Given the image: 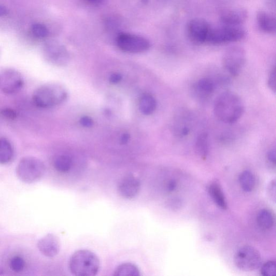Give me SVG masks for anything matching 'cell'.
<instances>
[{"mask_svg":"<svg viewBox=\"0 0 276 276\" xmlns=\"http://www.w3.org/2000/svg\"><path fill=\"white\" fill-rule=\"evenodd\" d=\"M54 167L56 171L62 173L68 172L72 166V158L67 155H61L54 161Z\"/></svg>","mask_w":276,"mask_h":276,"instance_id":"603a6c76","label":"cell"},{"mask_svg":"<svg viewBox=\"0 0 276 276\" xmlns=\"http://www.w3.org/2000/svg\"><path fill=\"white\" fill-rule=\"evenodd\" d=\"M247 36L246 29L242 26L224 25L211 28L206 43L221 45L240 41Z\"/></svg>","mask_w":276,"mask_h":276,"instance_id":"5b68a950","label":"cell"},{"mask_svg":"<svg viewBox=\"0 0 276 276\" xmlns=\"http://www.w3.org/2000/svg\"><path fill=\"white\" fill-rule=\"evenodd\" d=\"M14 155L11 144L5 138L0 139V164H6L12 160Z\"/></svg>","mask_w":276,"mask_h":276,"instance_id":"d6986e66","label":"cell"},{"mask_svg":"<svg viewBox=\"0 0 276 276\" xmlns=\"http://www.w3.org/2000/svg\"><path fill=\"white\" fill-rule=\"evenodd\" d=\"M116 44L123 51L132 54L144 52L151 48L150 42L146 38L127 33L120 34L116 38Z\"/></svg>","mask_w":276,"mask_h":276,"instance_id":"9c48e42d","label":"cell"},{"mask_svg":"<svg viewBox=\"0 0 276 276\" xmlns=\"http://www.w3.org/2000/svg\"><path fill=\"white\" fill-rule=\"evenodd\" d=\"M7 14L8 10L7 8L3 5H0V17L5 16Z\"/></svg>","mask_w":276,"mask_h":276,"instance_id":"e575fe53","label":"cell"},{"mask_svg":"<svg viewBox=\"0 0 276 276\" xmlns=\"http://www.w3.org/2000/svg\"><path fill=\"white\" fill-rule=\"evenodd\" d=\"M32 33L39 38H44L48 36L49 30L46 26L41 24H35L32 26Z\"/></svg>","mask_w":276,"mask_h":276,"instance_id":"d4e9b609","label":"cell"},{"mask_svg":"<svg viewBox=\"0 0 276 276\" xmlns=\"http://www.w3.org/2000/svg\"><path fill=\"white\" fill-rule=\"evenodd\" d=\"M211 28L207 21L203 18L191 19L187 26L188 37L196 44L206 43Z\"/></svg>","mask_w":276,"mask_h":276,"instance_id":"30bf717a","label":"cell"},{"mask_svg":"<svg viewBox=\"0 0 276 276\" xmlns=\"http://www.w3.org/2000/svg\"><path fill=\"white\" fill-rule=\"evenodd\" d=\"M208 193L214 203L221 209L227 208V203L224 192L219 184L213 183L208 187Z\"/></svg>","mask_w":276,"mask_h":276,"instance_id":"e0dca14e","label":"cell"},{"mask_svg":"<svg viewBox=\"0 0 276 276\" xmlns=\"http://www.w3.org/2000/svg\"><path fill=\"white\" fill-rule=\"evenodd\" d=\"M215 87L216 84L213 79L209 77L202 78L194 84L193 93L199 100L206 101L213 95Z\"/></svg>","mask_w":276,"mask_h":276,"instance_id":"9a60e30c","label":"cell"},{"mask_svg":"<svg viewBox=\"0 0 276 276\" xmlns=\"http://www.w3.org/2000/svg\"><path fill=\"white\" fill-rule=\"evenodd\" d=\"M81 124L86 127H91L94 124L93 120L89 116H84L80 120Z\"/></svg>","mask_w":276,"mask_h":276,"instance_id":"f546056e","label":"cell"},{"mask_svg":"<svg viewBox=\"0 0 276 276\" xmlns=\"http://www.w3.org/2000/svg\"><path fill=\"white\" fill-rule=\"evenodd\" d=\"M70 272L76 276L96 275L100 269V261L94 252L79 250L72 254L69 262Z\"/></svg>","mask_w":276,"mask_h":276,"instance_id":"7a4b0ae2","label":"cell"},{"mask_svg":"<svg viewBox=\"0 0 276 276\" xmlns=\"http://www.w3.org/2000/svg\"><path fill=\"white\" fill-rule=\"evenodd\" d=\"M4 274V270L1 267H0V275Z\"/></svg>","mask_w":276,"mask_h":276,"instance_id":"74e56055","label":"cell"},{"mask_svg":"<svg viewBox=\"0 0 276 276\" xmlns=\"http://www.w3.org/2000/svg\"><path fill=\"white\" fill-rule=\"evenodd\" d=\"M10 267L15 272L23 271L25 267V262L19 257H14L10 263Z\"/></svg>","mask_w":276,"mask_h":276,"instance_id":"484cf974","label":"cell"},{"mask_svg":"<svg viewBox=\"0 0 276 276\" xmlns=\"http://www.w3.org/2000/svg\"><path fill=\"white\" fill-rule=\"evenodd\" d=\"M267 157L268 162L270 163H271V164H273V165H275V150L274 148H273V149H271L268 152Z\"/></svg>","mask_w":276,"mask_h":276,"instance_id":"1f68e13d","label":"cell"},{"mask_svg":"<svg viewBox=\"0 0 276 276\" xmlns=\"http://www.w3.org/2000/svg\"><path fill=\"white\" fill-rule=\"evenodd\" d=\"M239 182L241 188L246 192H250L253 190L255 180L253 174L249 171H243L240 175Z\"/></svg>","mask_w":276,"mask_h":276,"instance_id":"cb8c5ba5","label":"cell"},{"mask_svg":"<svg viewBox=\"0 0 276 276\" xmlns=\"http://www.w3.org/2000/svg\"><path fill=\"white\" fill-rule=\"evenodd\" d=\"M130 140V135L129 133H124L122 135L121 138V143L122 145H125L129 143Z\"/></svg>","mask_w":276,"mask_h":276,"instance_id":"836d02e7","label":"cell"},{"mask_svg":"<svg viewBox=\"0 0 276 276\" xmlns=\"http://www.w3.org/2000/svg\"><path fill=\"white\" fill-rule=\"evenodd\" d=\"M198 155L203 159H206L209 152V137L206 133H202L197 137L195 145Z\"/></svg>","mask_w":276,"mask_h":276,"instance_id":"ac0fdd59","label":"cell"},{"mask_svg":"<svg viewBox=\"0 0 276 276\" xmlns=\"http://www.w3.org/2000/svg\"><path fill=\"white\" fill-rule=\"evenodd\" d=\"M246 52L239 46L228 48L222 57L223 68L232 76H237L245 67L246 62Z\"/></svg>","mask_w":276,"mask_h":276,"instance_id":"8992f818","label":"cell"},{"mask_svg":"<svg viewBox=\"0 0 276 276\" xmlns=\"http://www.w3.org/2000/svg\"><path fill=\"white\" fill-rule=\"evenodd\" d=\"M140 106V110L144 114L151 115L156 110V101L153 95L146 94L142 97Z\"/></svg>","mask_w":276,"mask_h":276,"instance_id":"44dd1931","label":"cell"},{"mask_svg":"<svg viewBox=\"0 0 276 276\" xmlns=\"http://www.w3.org/2000/svg\"><path fill=\"white\" fill-rule=\"evenodd\" d=\"M24 79L18 71L13 68L0 70V91L7 94L19 92L23 88Z\"/></svg>","mask_w":276,"mask_h":276,"instance_id":"ba28073f","label":"cell"},{"mask_svg":"<svg viewBox=\"0 0 276 276\" xmlns=\"http://www.w3.org/2000/svg\"><path fill=\"white\" fill-rule=\"evenodd\" d=\"M44 56L52 65L63 66L68 63L69 53L66 48L56 41H51L44 48Z\"/></svg>","mask_w":276,"mask_h":276,"instance_id":"8fae6325","label":"cell"},{"mask_svg":"<svg viewBox=\"0 0 276 276\" xmlns=\"http://www.w3.org/2000/svg\"><path fill=\"white\" fill-rule=\"evenodd\" d=\"M66 89L57 83H48L37 88L33 95V101L37 107L48 109L56 107L66 101Z\"/></svg>","mask_w":276,"mask_h":276,"instance_id":"3957f363","label":"cell"},{"mask_svg":"<svg viewBox=\"0 0 276 276\" xmlns=\"http://www.w3.org/2000/svg\"><path fill=\"white\" fill-rule=\"evenodd\" d=\"M0 113L7 119L8 120H14L16 118V113L12 109H4L0 112Z\"/></svg>","mask_w":276,"mask_h":276,"instance_id":"f1b7e54d","label":"cell"},{"mask_svg":"<svg viewBox=\"0 0 276 276\" xmlns=\"http://www.w3.org/2000/svg\"><path fill=\"white\" fill-rule=\"evenodd\" d=\"M257 21L260 29L265 33L275 34L276 20L272 14L263 10H260L257 14Z\"/></svg>","mask_w":276,"mask_h":276,"instance_id":"2e32d148","label":"cell"},{"mask_svg":"<svg viewBox=\"0 0 276 276\" xmlns=\"http://www.w3.org/2000/svg\"><path fill=\"white\" fill-rule=\"evenodd\" d=\"M257 222L261 229H269L274 224V216L270 210L262 209L258 214Z\"/></svg>","mask_w":276,"mask_h":276,"instance_id":"7402d4cb","label":"cell"},{"mask_svg":"<svg viewBox=\"0 0 276 276\" xmlns=\"http://www.w3.org/2000/svg\"><path fill=\"white\" fill-rule=\"evenodd\" d=\"M141 1L143 4L146 5L148 4V2H149V0H141Z\"/></svg>","mask_w":276,"mask_h":276,"instance_id":"8d00e7d4","label":"cell"},{"mask_svg":"<svg viewBox=\"0 0 276 276\" xmlns=\"http://www.w3.org/2000/svg\"><path fill=\"white\" fill-rule=\"evenodd\" d=\"M114 276H141V271L136 265L125 263L119 265L114 271Z\"/></svg>","mask_w":276,"mask_h":276,"instance_id":"ffe728a7","label":"cell"},{"mask_svg":"<svg viewBox=\"0 0 276 276\" xmlns=\"http://www.w3.org/2000/svg\"><path fill=\"white\" fill-rule=\"evenodd\" d=\"M86 1L93 4H100L102 3L104 0H86Z\"/></svg>","mask_w":276,"mask_h":276,"instance_id":"d590c367","label":"cell"},{"mask_svg":"<svg viewBox=\"0 0 276 276\" xmlns=\"http://www.w3.org/2000/svg\"><path fill=\"white\" fill-rule=\"evenodd\" d=\"M16 172L20 181L28 184H33L44 176L46 166L37 157L27 156L21 159L17 165Z\"/></svg>","mask_w":276,"mask_h":276,"instance_id":"277c9868","label":"cell"},{"mask_svg":"<svg viewBox=\"0 0 276 276\" xmlns=\"http://www.w3.org/2000/svg\"><path fill=\"white\" fill-rule=\"evenodd\" d=\"M123 77L119 73L112 74L110 77V81L112 84H117L122 80Z\"/></svg>","mask_w":276,"mask_h":276,"instance_id":"4dcf8cb0","label":"cell"},{"mask_svg":"<svg viewBox=\"0 0 276 276\" xmlns=\"http://www.w3.org/2000/svg\"><path fill=\"white\" fill-rule=\"evenodd\" d=\"M141 188L140 180L130 174L122 178L118 185L120 194L126 199H132L139 194Z\"/></svg>","mask_w":276,"mask_h":276,"instance_id":"7c38bea8","label":"cell"},{"mask_svg":"<svg viewBox=\"0 0 276 276\" xmlns=\"http://www.w3.org/2000/svg\"><path fill=\"white\" fill-rule=\"evenodd\" d=\"M234 262L239 269L251 271L261 266L262 258L260 253L255 248L251 246H244L236 251Z\"/></svg>","mask_w":276,"mask_h":276,"instance_id":"52a82bcc","label":"cell"},{"mask_svg":"<svg viewBox=\"0 0 276 276\" xmlns=\"http://www.w3.org/2000/svg\"><path fill=\"white\" fill-rule=\"evenodd\" d=\"M177 187V183L174 180L169 181L166 186V189L168 192H172Z\"/></svg>","mask_w":276,"mask_h":276,"instance_id":"d6a6232c","label":"cell"},{"mask_svg":"<svg viewBox=\"0 0 276 276\" xmlns=\"http://www.w3.org/2000/svg\"><path fill=\"white\" fill-rule=\"evenodd\" d=\"M37 246L43 255L48 258H54L59 253L61 244L56 235L48 233L38 241Z\"/></svg>","mask_w":276,"mask_h":276,"instance_id":"5bb4252c","label":"cell"},{"mask_svg":"<svg viewBox=\"0 0 276 276\" xmlns=\"http://www.w3.org/2000/svg\"><path fill=\"white\" fill-rule=\"evenodd\" d=\"M249 17L248 10L243 8H233L225 10L220 15V21L224 25L242 26Z\"/></svg>","mask_w":276,"mask_h":276,"instance_id":"4fadbf2b","label":"cell"},{"mask_svg":"<svg viewBox=\"0 0 276 276\" xmlns=\"http://www.w3.org/2000/svg\"><path fill=\"white\" fill-rule=\"evenodd\" d=\"M276 74H275V67L274 66L271 70L268 78V86L269 88L274 93L275 92V86H276Z\"/></svg>","mask_w":276,"mask_h":276,"instance_id":"83f0119b","label":"cell"},{"mask_svg":"<svg viewBox=\"0 0 276 276\" xmlns=\"http://www.w3.org/2000/svg\"><path fill=\"white\" fill-rule=\"evenodd\" d=\"M245 112V105L239 95L231 91L220 94L214 104V113L221 122L226 124L237 122Z\"/></svg>","mask_w":276,"mask_h":276,"instance_id":"6da1fadb","label":"cell"},{"mask_svg":"<svg viewBox=\"0 0 276 276\" xmlns=\"http://www.w3.org/2000/svg\"><path fill=\"white\" fill-rule=\"evenodd\" d=\"M263 275L272 276L276 274V264L274 261H269L265 263L261 268Z\"/></svg>","mask_w":276,"mask_h":276,"instance_id":"4316f807","label":"cell"}]
</instances>
